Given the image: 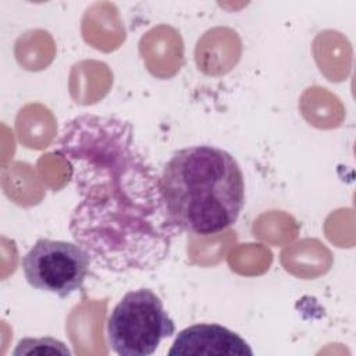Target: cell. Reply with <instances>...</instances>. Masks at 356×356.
Wrapping results in <instances>:
<instances>
[{
	"instance_id": "obj_1",
	"label": "cell",
	"mask_w": 356,
	"mask_h": 356,
	"mask_svg": "<svg viewBox=\"0 0 356 356\" xmlns=\"http://www.w3.org/2000/svg\"><path fill=\"white\" fill-rule=\"evenodd\" d=\"M54 153L70 165L79 196L71 236L92 264L114 274L160 267L181 231L168 217L160 174L138 147L134 127L81 114L63 125Z\"/></svg>"
},
{
	"instance_id": "obj_2",
	"label": "cell",
	"mask_w": 356,
	"mask_h": 356,
	"mask_svg": "<svg viewBox=\"0 0 356 356\" xmlns=\"http://www.w3.org/2000/svg\"><path fill=\"white\" fill-rule=\"evenodd\" d=\"M160 181L168 217L181 232L218 234L236 222L245 204L242 170L231 153L216 146L179 149Z\"/></svg>"
},
{
	"instance_id": "obj_3",
	"label": "cell",
	"mask_w": 356,
	"mask_h": 356,
	"mask_svg": "<svg viewBox=\"0 0 356 356\" xmlns=\"http://www.w3.org/2000/svg\"><path fill=\"white\" fill-rule=\"evenodd\" d=\"M107 343L120 356H149L175 334L161 299L149 288L127 292L107 320Z\"/></svg>"
},
{
	"instance_id": "obj_4",
	"label": "cell",
	"mask_w": 356,
	"mask_h": 356,
	"mask_svg": "<svg viewBox=\"0 0 356 356\" xmlns=\"http://www.w3.org/2000/svg\"><path fill=\"white\" fill-rule=\"evenodd\" d=\"M92 260L78 243L40 238L21 260L26 282L58 298L79 291L89 274Z\"/></svg>"
},
{
	"instance_id": "obj_5",
	"label": "cell",
	"mask_w": 356,
	"mask_h": 356,
	"mask_svg": "<svg viewBox=\"0 0 356 356\" xmlns=\"http://www.w3.org/2000/svg\"><path fill=\"white\" fill-rule=\"evenodd\" d=\"M170 356H234L253 355L248 342L220 324H193L179 331L168 350Z\"/></svg>"
},
{
	"instance_id": "obj_6",
	"label": "cell",
	"mask_w": 356,
	"mask_h": 356,
	"mask_svg": "<svg viewBox=\"0 0 356 356\" xmlns=\"http://www.w3.org/2000/svg\"><path fill=\"white\" fill-rule=\"evenodd\" d=\"M14 356L22 355H63L71 356L72 352L67 345L56 338H22L13 352Z\"/></svg>"
}]
</instances>
